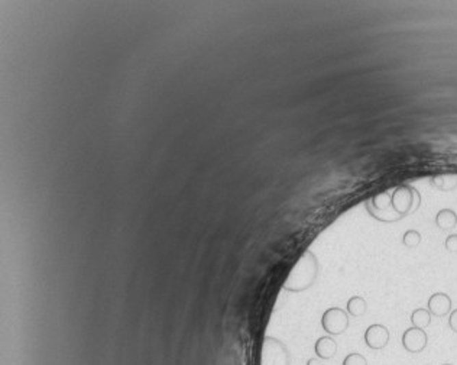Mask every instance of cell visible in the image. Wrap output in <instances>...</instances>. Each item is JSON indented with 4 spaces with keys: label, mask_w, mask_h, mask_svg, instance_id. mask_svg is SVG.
Masks as SVG:
<instances>
[{
    "label": "cell",
    "mask_w": 457,
    "mask_h": 365,
    "mask_svg": "<svg viewBox=\"0 0 457 365\" xmlns=\"http://www.w3.org/2000/svg\"><path fill=\"white\" fill-rule=\"evenodd\" d=\"M319 273H320L319 260H317L313 251L307 249L306 253L298 258L293 270L289 271L287 280L284 281L283 286L284 290L293 293L309 290V288L314 286L317 279H319Z\"/></svg>",
    "instance_id": "cell-1"
},
{
    "label": "cell",
    "mask_w": 457,
    "mask_h": 365,
    "mask_svg": "<svg viewBox=\"0 0 457 365\" xmlns=\"http://www.w3.org/2000/svg\"><path fill=\"white\" fill-rule=\"evenodd\" d=\"M420 194H418V192L411 186H400L395 188V192L391 194L392 209L400 219L411 215L413 212L420 207Z\"/></svg>",
    "instance_id": "cell-2"
},
{
    "label": "cell",
    "mask_w": 457,
    "mask_h": 365,
    "mask_svg": "<svg viewBox=\"0 0 457 365\" xmlns=\"http://www.w3.org/2000/svg\"><path fill=\"white\" fill-rule=\"evenodd\" d=\"M261 365H291L287 345L274 336H265L261 348Z\"/></svg>",
    "instance_id": "cell-3"
},
{
    "label": "cell",
    "mask_w": 457,
    "mask_h": 365,
    "mask_svg": "<svg viewBox=\"0 0 457 365\" xmlns=\"http://www.w3.org/2000/svg\"><path fill=\"white\" fill-rule=\"evenodd\" d=\"M322 326L330 336L343 335L350 326V319L346 310L340 307H330L322 316Z\"/></svg>",
    "instance_id": "cell-4"
},
{
    "label": "cell",
    "mask_w": 457,
    "mask_h": 365,
    "mask_svg": "<svg viewBox=\"0 0 457 365\" xmlns=\"http://www.w3.org/2000/svg\"><path fill=\"white\" fill-rule=\"evenodd\" d=\"M366 206H367V210H369L371 215L378 221H382V222L400 221V218L397 216V213L393 212V209H392L391 194L387 193V192L375 196Z\"/></svg>",
    "instance_id": "cell-5"
},
{
    "label": "cell",
    "mask_w": 457,
    "mask_h": 365,
    "mask_svg": "<svg viewBox=\"0 0 457 365\" xmlns=\"http://www.w3.org/2000/svg\"><path fill=\"white\" fill-rule=\"evenodd\" d=\"M401 342L404 349L410 352V354H421L428 345V335L424 329L411 326V328L402 333Z\"/></svg>",
    "instance_id": "cell-6"
},
{
    "label": "cell",
    "mask_w": 457,
    "mask_h": 365,
    "mask_svg": "<svg viewBox=\"0 0 457 365\" xmlns=\"http://www.w3.org/2000/svg\"><path fill=\"white\" fill-rule=\"evenodd\" d=\"M391 333L385 325L374 323L365 332V344L367 348L374 351L384 349L389 344Z\"/></svg>",
    "instance_id": "cell-7"
},
{
    "label": "cell",
    "mask_w": 457,
    "mask_h": 365,
    "mask_svg": "<svg viewBox=\"0 0 457 365\" xmlns=\"http://www.w3.org/2000/svg\"><path fill=\"white\" fill-rule=\"evenodd\" d=\"M427 309L431 313V316L437 318L447 316L452 312V299L446 293H434L428 299Z\"/></svg>",
    "instance_id": "cell-8"
},
{
    "label": "cell",
    "mask_w": 457,
    "mask_h": 365,
    "mask_svg": "<svg viewBox=\"0 0 457 365\" xmlns=\"http://www.w3.org/2000/svg\"><path fill=\"white\" fill-rule=\"evenodd\" d=\"M314 352L317 358L320 360H332L337 354V342L333 339V336H322L317 339L314 344Z\"/></svg>",
    "instance_id": "cell-9"
},
{
    "label": "cell",
    "mask_w": 457,
    "mask_h": 365,
    "mask_svg": "<svg viewBox=\"0 0 457 365\" xmlns=\"http://www.w3.org/2000/svg\"><path fill=\"white\" fill-rule=\"evenodd\" d=\"M436 225L441 231H450L456 228L457 215L452 209H441L436 215Z\"/></svg>",
    "instance_id": "cell-10"
},
{
    "label": "cell",
    "mask_w": 457,
    "mask_h": 365,
    "mask_svg": "<svg viewBox=\"0 0 457 365\" xmlns=\"http://www.w3.org/2000/svg\"><path fill=\"white\" fill-rule=\"evenodd\" d=\"M367 310V303L362 296H353L348 300L346 312L352 318H361Z\"/></svg>",
    "instance_id": "cell-11"
},
{
    "label": "cell",
    "mask_w": 457,
    "mask_h": 365,
    "mask_svg": "<svg viewBox=\"0 0 457 365\" xmlns=\"http://www.w3.org/2000/svg\"><path fill=\"white\" fill-rule=\"evenodd\" d=\"M433 184L441 192H452L457 188V174H440L433 179Z\"/></svg>",
    "instance_id": "cell-12"
},
{
    "label": "cell",
    "mask_w": 457,
    "mask_h": 365,
    "mask_svg": "<svg viewBox=\"0 0 457 365\" xmlns=\"http://www.w3.org/2000/svg\"><path fill=\"white\" fill-rule=\"evenodd\" d=\"M411 323L414 328H420V329H426L427 326H430L431 323V313L428 312V309L424 307H418L411 313Z\"/></svg>",
    "instance_id": "cell-13"
},
{
    "label": "cell",
    "mask_w": 457,
    "mask_h": 365,
    "mask_svg": "<svg viewBox=\"0 0 457 365\" xmlns=\"http://www.w3.org/2000/svg\"><path fill=\"white\" fill-rule=\"evenodd\" d=\"M420 242H421V234L415 229H410L402 235V245L410 249L417 248L420 245Z\"/></svg>",
    "instance_id": "cell-14"
},
{
    "label": "cell",
    "mask_w": 457,
    "mask_h": 365,
    "mask_svg": "<svg viewBox=\"0 0 457 365\" xmlns=\"http://www.w3.org/2000/svg\"><path fill=\"white\" fill-rule=\"evenodd\" d=\"M341 365H367V360L359 352H352V354L345 357Z\"/></svg>",
    "instance_id": "cell-15"
},
{
    "label": "cell",
    "mask_w": 457,
    "mask_h": 365,
    "mask_svg": "<svg viewBox=\"0 0 457 365\" xmlns=\"http://www.w3.org/2000/svg\"><path fill=\"white\" fill-rule=\"evenodd\" d=\"M444 247H446L449 253H457V234L449 235L446 242H444Z\"/></svg>",
    "instance_id": "cell-16"
},
{
    "label": "cell",
    "mask_w": 457,
    "mask_h": 365,
    "mask_svg": "<svg viewBox=\"0 0 457 365\" xmlns=\"http://www.w3.org/2000/svg\"><path fill=\"white\" fill-rule=\"evenodd\" d=\"M449 326L454 333H457V309L452 310L449 314Z\"/></svg>",
    "instance_id": "cell-17"
},
{
    "label": "cell",
    "mask_w": 457,
    "mask_h": 365,
    "mask_svg": "<svg viewBox=\"0 0 457 365\" xmlns=\"http://www.w3.org/2000/svg\"><path fill=\"white\" fill-rule=\"evenodd\" d=\"M307 365H317V361L315 360H309Z\"/></svg>",
    "instance_id": "cell-18"
},
{
    "label": "cell",
    "mask_w": 457,
    "mask_h": 365,
    "mask_svg": "<svg viewBox=\"0 0 457 365\" xmlns=\"http://www.w3.org/2000/svg\"><path fill=\"white\" fill-rule=\"evenodd\" d=\"M441 365H453V364H441Z\"/></svg>",
    "instance_id": "cell-19"
}]
</instances>
